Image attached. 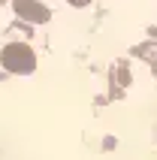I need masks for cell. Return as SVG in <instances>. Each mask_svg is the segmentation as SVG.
<instances>
[{"instance_id":"cell-1","label":"cell","mask_w":157,"mask_h":160,"mask_svg":"<svg viewBox=\"0 0 157 160\" xmlns=\"http://www.w3.org/2000/svg\"><path fill=\"white\" fill-rule=\"evenodd\" d=\"M0 63H3V70L15 72V76H27L36 70V54L27 42H6L0 52Z\"/></svg>"},{"instance_id":"cell-2","label":"cell","mask_w":157,"mask_h":160,"mask_svg":"<svg viewBox=\"0 0 157 160\" xmlns=\"http://www.w3.org/2000/svg\"><path fill=\"white\" fill-rule=\"evenodd\" d=\"M12 9H15V15L27 24H45L48 18H52V9L45 6L43 0H12Z\"/></svg>"},{"instance_id":"cell-3","label":"cell","mask_w":157,"mask_h":160,"mask_svg":"<svg viewBox=\"0 0 157 160\" xmlns=\"http://www.w3.org/2000/svg\"><path fill=\"white\" fill-rule=\"evenodd\" d=\"M70 6H76V9H85V6H91V0H67Z\"/></svg>"}]
</instances>
